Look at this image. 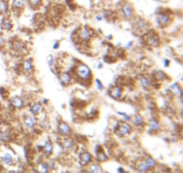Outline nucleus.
<instances>
[{
    "mask_svg": "<svg viewBox=\"0 0 183 173\" xmlns=\"http://www.w3.org/2000/svg\"><path fill=\"white\" fill-rule=\"evenodd\" d=\"M77 75L82 80H88L91 76V71L88 65L81 64L77 67Z\"/></svg>",
    "mask_w": 183,
    "mask_h": 173,
    "instance_id": "1",
    "label": "nucleus"
},
{
    "mask_svg": "<svg viewBox=\"0 0 183 173\" xmlns=\"http://www.w3.org/2000/svg\"><path fill=\"white\" fill-rule=\"evenodd\" d=\"M130 131H131V128L130 126L124 123V124H121L118 127L117 129V133L120 137H125V136H128L130 134Z\"/></svg>",
    "mask_w": 183,
    "mask_h": 173,
    "instance_id": "2",
    "label": "nucleus"
},
{
    "mask_svg": "<svg viewBox=\"0 0 183 173\" xmlns=\"http://www.w3.org/2000/svg\"><path fill=\"white\" fill-rule=\"evenodd\" d=\"M58 131H59V133H60L61 135H63V136H68V135L71 134L72 129H71L70 126H69L67 123H65V122H61L60 125H59V127H58Z\"/></svg>",
    "mask_w": 183,
    "mask_h": 173,
    "instance_id": "3",
    "label": "nucleus"
},
{
    "mask_svg": "<svg viewBox=\"0 0 183 173\" xmlns=\"http://www.w3.org/2000/svg\"><path fill=\"white\" fill-rule=\"evenodd\" d=\"M121 14L125 18H131L133 16V9L129 5H124L121 7Z\"/></svg>",
    "mask_w": 183,
    "mask_h": 173,
    "instance_id": "4",
    "label": "nucleus"
},
{
    "mask_svg": "<svg viewBox=\"0 0 183 173\" xmlns=\"http://www.w3.org/2000/svg\"><path fill=\"white\" fill-rule=\"evenodd\" d=\"M37 119L34 116H28L24 119V125L28 128H33L36 126Z\"/></svg>",
    "mask_w": 183,
    "mask_h": 173,
    "instance_id": "5",
    "label": "nucleus"
},
{
    "mask_svg": "<svg viewBox=\"0 0 183 173\" xmlns=\"http://www.w3.org/2000/svg\"><path fill=\"white\" fill-rule=\"evenodd\" d=\"M80 160H81V163H82V165L86 166V165H88V164L91 162L92 156L90 153L85 152V153H82V154H81Z\"/></svg>",
    "mask_w": 183,
    "mask_h": 173,
    "instance_id": "6",
    "label": "nucleus"
},
{
    "mask_svg": "<svg viewBox=\"0 0 183 173\" xmlns=\"http://www.w3.org/2000/svg\"><path fill=\"white\" fill-rule=\"evenodd\" d=\"M42 109H43L42 105L39 102H35L30 107V112L32 113L33 116H36V115H38L42 111Z\"/></svg>",
    "mask_w": 183,
    "mask_h": 173,
    "instance_id": "7",
    "label": "nucleus"
},
{
    "mask_svg": "<svg viewBox=\"0 0 183 173\" xmlns=\"http://www.w3.org/2000/svg\"><path fill=\"white\" fill-rule=\"evenodd\" d=\"M169 21H170L169 15H165V14H160V15H158V16H157V22H158V23H159L161 26H165V25H166V24L169 23Z\"/></svg>",
    "mask_w": 183,
    "mask_h": 173,
    "instance_id": "8",
    "label": "nucleus"
},
{
    "mask_svg": "<svg viewBox=\"0 0 183 173\" xmlns=\"http://www.w3.org/2000/svg\"><path fill=\"white\" fill-rule=\"evenodd\" d=\"M12 104L16 108V109H22L24 105L23 100L20 97V96H15L12 99Z\"/></svg>",
    "mask_w": 183,
    "mask_h": 173,
    "instance_id": "9",
    "label": "nucleus"
},
{
    "mask_svg": "<svg viewBox=\"0 0 183 173\" xmlns=\"http://www.w3.org/2000/svg\"><path fill=\"white\" fill-rule=\"evenodd\" d=\"M22 67H23V71H24V73H26V74L31 73V72L33 71V65H32L31 60H30V59H26V60L23 62Z\"/></svg>",
    "mask_w": 183,
    "mask_h": 173,
    "instance_id": "10",
    "label": "nucleus"
},
{
    "mask_svg": "<svg viewBox=\"0 0 183 173\" xmlns=\"http://www.w3.org/2000/svg\"><path fill=\"white\" fill-rule=\"evenodd\" d=\"M59 78H60L61 82H62L63 84H64V85L69 84V83L71 82V79H72L71 74L69 73H66V72H64V73L61 74L60 76H59Z\"/></svg>",
    "mask_w": 183,
    "mask_h": 173,
    "instance_id": "11",
    "label": "nucleus"
},
{
    "mask_svg": "<svg viewBox=\"0 0 183 173\" xmlns=\"http://www.w3.org/2000/svg\"><path fill=\"white\" fill-rule=\"evenodd\" d=\"M147 44L150 45L151 47H157L159 45V39L158 37L152 34V35H149L147 38Z\"/></svg>",
    "mask_w": 183,
    "mask_h": 173,
    "instance_id": "12",
    "label": "nucleus"
},
{
    "mask_svg": "<svg viewBox=\"0 0 183 173\" xmlns=\"http://www.w3.org/2000/svg\"><path fill=\"white\" fill-rule=\"evenodd\" d=\"M43 152L46 155H50L53 153V145L50 142V140H47L45 143V145L43 146Z\"/></svg>",
    "mask_w": 183,
    "mask_h": 173,
    "instance_id": "13",
    "label": "nucleus"
},
{
    "mask_svg": "<svg viewBox=\"0 0 183 173\" xmlns=\"http://www.w3.org/2000/svg\"><path fill=\"white\" fill-rule=\"evenodd\" d=\"M90 37H91V33L87 28H83L80 32V38L83 40H89L90 39Z\"/></svg>",
    "mask_w": 183,
    "mask_h": 173,
    "instance_id": "14",
    "label": "nucleus"
},
{
    "mask_svg": "<svg viewBox=\"0 0 183 173\" xmlns=\"http://www.w3.org/2000/svg\"><path fill=\"white\" fill-rule=\"evenodd\" d=\"M170 90L173 92L175 95H180L181 98L182 96V92H181V89L180 87V85L178 83H173L170 86Z\"/></svg>",
    "mask_w": 183,
    "mask_h": 173,
    "instance_id": "15",
    "label": "nucleus"
},
{
    "mask_svg": "<svg viewBox=\"0 0 183 173\" xmlns=\"http://www.w3.org/2000/svg\"><path fill=\"white\" fill-rule=\"evenodd\" d=\"M2 161H3L4 163L6 164V165H12V164L14 163V159H13L12 155L8 154V153H6V154H5L3 155Z\"/></svg>",
    "mask_w": 183,
    "mask_h": 173,
    "instance_id": "16",
    "label": "nucleus"
},
{
    "mask_svg": "<svg viewBox=\"0 0 183 173\" xmlns=\"http://www.w3.org/2000/svg\"><path fill=\"white\" fill-rule=\"evenodd\" d=\"M37 171L38 173H47L48 172V166L47 164L41 162L37 166Z\"/></svg>",
    "mask_w": 183,
    "mask_h": 173,
    "instance_id": "17",
    "label": "nucleus"
},
{
    "mask_svg": "<svg viewBox=\"0 0 183 173\" xmlns=\"http://www.w3.org/2000/svg\"><path fill=\"white\" fill-rule=\"evenodd\" d=\"M139 82L141 84V86L145 89V90H147L150 86V81L148 80V78H146L145 76H141L139 78Z\"/></svg>",
    "mask_w": 183,
    "mask_h": 173,
    "instance_id": "18",
    "label": "nucleus"
},
{
    "mask_svg": "<svg viewBox=\"0 0 183 173\" xmlns=\"http://www.w3.org/2000/svg\"><path fill=\"white\" fill-rule=\"evenodd\" d=\"M159 128H160V125H159V123L156 121V119H153V120L150 121V123H149V130L150 131L156 132V131L159 130Z\"/></svg>",
    "mask_w": 183,
    "mask_h": 173,
    "instance_id": "19",
    "label": "nucleus"
},
{
    "mask_svg": "<svg viewBox=\"0 0 183 173\" xmlns=\"http://www.w3.org/2000/svg\"><path fill=\"white\" fill-rule=\"evenodd\" d=\"M2 26H3V28H4L6 31H10V30H12V28H13V23L11 22L10 19H4V20H3V23H2Z\"/></svg>",
    "mask_w": 183,
    "mask_h": 173,
    "instance_id": "20",
    "label": "nucleus"
},
{
    "mask_svg": "<svg viewBox=\"0 0 183 173\" xmlns=\"http://www.w3.org/2000/svg\"><path fill=\"white\" fill-rule=\"evenodd\" d=\"M8 11V3L6 0H0V14H6Z\"/></svg>",
    "mask_w": 183,
    "mask_h": 173,
    "instance_id": "21",
    "label": "nucleus"
},
{
    "mask_svg": "<svg viewBox=\"0 0 183 173\" xmlns=\"http://www.w3.org/2000/svg\"><path fill=\"white\" fill-rule=\"evenodd\" d=\"M135 25L139 31H143V30H145L147 27V23L142 19H138L137 22L135 23Z\"/></svg>",
    "mask_w": 183,
    "mask_h": 173,
    "instance_id": "22",
    "label": "nucleus"
},
{
    "mask_svg": "<svg viewBox=\"0 0 183 173\" xmlns=\"http://www.w3.org/2000/svg\"><path fill=\"white\" fill-rule=\"evenodd\" d=\"M121 89L120 87H114L113 90H112V92H111V95L113 98L114 99H119L120 97L121 96Z\"/></svg>",
    "mask_w": 183,
    "mask_h": 173,
    "instance_id": "23",
    "label": "nucleus"
},
{
    "mask_svg": "<svg viewBox=\"0 0 183 173\" xmlns=\"http://www.w3.org/2000/svg\"><path fill=\"white\" fill-rule=\"evenodd\" d=\"M144 163L146 164V166L147 167V169H152V168L156 167V162L154 160V159H152L151 157H147L146 160H145Z\"/></svg>",
    "mask_w": 183,
    "mask_h": 173,
    "instance_id": "24",
    "label": "nucleus"
},
{
    "mask_svg": "<svg viewBox=\"0 0 183 173\" xmlns=\"http://www.w3.org/2000/svg\"><path fill=\"white\" fill-rule=\"evenodd\" d=\"M101 168L98 164L92 163L89 167V172L90 173H100Z\"/></svg>",
    "mask_w": 183,
    "mask_h": 173,
    "instance_id": "25",
    "label": "nucleus"
},
{
    "mask_svg": "<svg viewBox=\"0 0 183 173\" xmlns=\"http://www.w3.org/2000/svg\"><path fill=\"white\" fill-rule=\"evenodd\" d=\"M13 6L16 9H22L25 6V0H14Z\"/></svg>",
    "mask_w": 183,
    "mask_h": 173,
    "instance_id": "26",
    "label": "nucleus"
},
{
    "mask_svg": "<svg viewBox=\"0 0 183 173\" xmlns=\"http://www.w3.org/2000/svg\"><path fill=\"white\" fill-rule=\"evenodd\" d=\"M14 49H15L16 51H18V52H22V51L25 49V45H24L22 41H20V40H16V41L14 43Z\"/></svg>",
    "mask_w": 183,
    "mask_h": 173,
    "instance_id": "27",
    "label": "nucleus"
},
{
    "mask_svg": "<svg viewBox=\"0 0 183 173\" xmlns=\"http://www.w3.org/2000/svg\"><path fill=\"white\" fill-rule=\"evenodd\" d=\"M73 146V141L72 140V139H70V138H66V139H64V141H63V147H64V149L69 150V149H71Z\"/></svg>",
    "mask_w": 183,
    "mask_h": 173,
    "instance_id": "28",
    "label": "nucleus"
},
{
    "mask_svg": "<svg viewBox=\"0 0 183 173\" xmlns=\"http://www.w3.org/2000/svg\"><path fill=\"white\" fill-rule=\"evenodd\" d=\"M133 124H134L136 127H140V126H142V125L144 124V119H143V118H142L141 116L137 115V116H135L134 119H133Z\"/></svg>",
    "mask_w": 183,
    "mask_h": 173,
    "instance_id": "29",
    "label": "nucleus"
},
{
    "mask_svg": "<svg viewBox=\"0 0 183 173\" xmlns=\"http://www.w3.org/2000/svg\"><path fill=\"white\" fill-rule=\"evenodd\" d=\"M137 170L139 172H146L147 171V167L146 166V164L144 163V162H138L137 164Z\"/></svg>",
    "mask_w": 183,
    "mask_h": 173,
    "instance_id": "30",
    "label": "nucleus"
},
{
    "mask_svg": "<svg viewBox=\"0 0 183 173\" xmlns=\"http://www.w3.org/2000/svg\"><path fill=\"white\" fill-rule=\"evenodd\" d=\"M29 3H30V5L31 7L37 8V7H38L41 5L42 0H29Z\"/></svg>",
    "mask_w": 183,
    "mask_h": 173,
    "instance_id": "31",
    "label": "nucleus"
},
{
    "mask_svg": "<svg viewBox=\"0 0 183 173\" xmlns=\"http://www.w3.org/2000/svg\"><path fill=\"white\" fill-rule=\"evenodd\" d=\"M97 160L99 162H105L107 160V156L104 152H100L97 154Z\"/></svg>",
    "mask_w": 183,
    "mask_h": 173,
    "instance_id": "32",
    "label": "nucleus"
},
{
    "mask_svg": "<svg viewBox=\"0 0 183 173\" xmlns=\"http://www.w3.org/2000/svg\"><path fill=\"white\" fill-rule=\"evenodd\" d=\"M156 76L158 80H164V79H165V77H166L165 74L164 73L163 71H158V72L156 73Z\"/></svg>",
    "mask_w": 183,
    "mask_h": 173,
    "instance_id": "33",
    "label": "nucleus"
},
{
    "mask_svg": "<svg viewBox=\"0 0 183 173\" xmlns=\"http://www.w3.org/2000/svg\"><path fill=\"white\" fill-rule=\"evenodd\" d=\"M96 85H97V89L98 90H102L103 89V84H102V82H101L100 80H96Z\"/></svg>",
    "mask_w": 183,
    "mask_h": 173,
    "instance_id": "34",
    "label": "nucleus"
},
{
    "mask_svg": "<svg viewBox=\"0 0 183 173\" xmlns=\"http://www.w3.org/2000/svg\"><path fill=\"white\" fill-rule=\"evenodd\" d=\"M47 62H48V65H53V57L50 55V56H48V57H47Z\"/></svg>",
    "mask_w": 183,
    "mask_h": 173,
    "instance_id": "35",
    "label": "nucleus"
},
{
    "mask_svg": "<svg viewBox=\"0 0 183 173\" xmlns=\"http://www.w3.org/2000/svg\"><path fill=\"white\" fill-rule=\"evenodd\" d=\"M6 43V39L3 36H0V47H3Z\"/></svg>",
    "mask_w": 183,
    "mask_h": 173,
    "instance_id": "36",
    "label": "nucleus"
},
{
    "mask_svg": "<svg viewBox=\"0 0 183 173\" xmlns=\"http://www.w3.org/2000/svg\"><path fill=\"white\" fill-rule=\"evenodd\" d=\"M164 65H165V66L170 65V60H169V59H165V60H164Z\"/></svg>",
    "mask_w": 183,
    "mask_h": 173,
    "instance_id": "37",
    "label": "nucleus"
},
{
    "mask_svg": "<svg viewBox=\"0 0 183 173\" xmlns=\"http://www.w3.org/2000/svg\"><path fill=\"white\" fill-rule=\"evenodd\" d=\"M58 47H59V42L58 41H56L55 44H54V46H53V49H58Z\"/></svg>",
    "mask_w": 183,
    "mask_h": 173,
    "instance_id": "38",
    "label": "nucleus"
},
{
    "mask_svg": "<svg viewBox=\"0 0 183 173\" xmlns=\"http://www.w3.org/2000/svg\"><path fill=\"white\" fill-rule=\"evenodd\" d=\"M131 45H132V41H129L128 44H126V48H127V49H129V48L131 47Z\"/></svg>",
    "mask_w": 183,
    "mask_h": 173,
    "instance_id": "39",
    "label": "nucleus"
},
{
    "mask_svg": "<svg viewBox=\"0 0 183 173\" xmlns=\"http://www.w3.org/2000/svg\"><path fill=\"white\" fill-rule=\"evenodd\" d=\"M97 21H101V20H102V18H101V16L100 15H97Z\"/></svg>",
    "mask_w": 183,
    "mask_h": 173,
    "instance_id": "40",
    "label": "nucleus"
},
{
    "mask_svg": "<svg viewBox=\"0 0 183 173\" xmlns=\"http://www.w3.org/2000/svg\"><path fill=\"white\" fill-rule=\"evenodd\" d=\"M97 66H98V68H102V64H101V63H99Z\"/></svg>",
    "mask_w": 183,
    "mask_h": 173,
    "instance_id": "41",
    "label": "nucleus"
},
{
    "mask_svg": "<svg viewBox=\"0 0 183 173\" xmlns=\"http://www.w3.org/2000/svg\"><path fill=\"white\" fill-rule=\"evenodd\" d=\"M82 173H86V172H82Z\"/></svg>",
    "mask_w": 183,
    "mask_h": 173,
    "instance_id": "42",
    "label": "nucleus"
}]
</instances>
